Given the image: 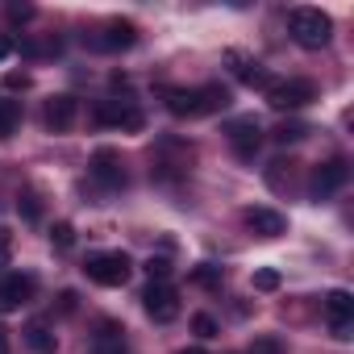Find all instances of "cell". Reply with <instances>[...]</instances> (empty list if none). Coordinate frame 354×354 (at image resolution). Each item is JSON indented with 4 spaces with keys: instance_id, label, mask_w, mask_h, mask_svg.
Returning <instances> with one entry per match:
<instances>
[{
    "instance_id": "ac0fdd59",
    "label": "cell",
    "mask_w": 354,
    "mask_h": 354,
    "mask_svg": "<svg viewBox=\"0 0 354 354\" xmlns=\"http://www.w3.org/2000/svg\"><path fill=\"white\" fill-rule=\"evenodd\" d=\"M17 121H21V104L17 100H0V138H13Z\"/></svg>"
},
{
    "instance_id": "ba28073f",
    "label": "cell",
    "mask_w": 354,
    "mask_h": 354,
    "mask_svg": "<svg viewBox=\"0 0 354 354\" xmlns=\"http://www.w3.org/2000/svg\"><path fill=\"white\" fill-rule=\"evenodd\" d=\"M92 175H96L104 188H125V167H121V154L113 146H100L92 154Z\"/></svg>"
},
{
    "instance_id": "4dcf8cb0",
    "label": "cell",
    "mask_w": 354,
    "mask_h": 354,
    "mask_svg": "<svg viewBox=\"0 0 354 354\" xmlns=\"http://www.w3.org/2000/svg\"><path fill=\"white\" fill-rule=\"evenodd\" d=\"M0 354H9V333L0 329Z\"/></svg>"
},
{
    "instance_id": "44dd1931",
    "label": "cell",
    "mask_w": 354,
    "mask_h": 354,
    "mask_svg": "<svg viewBox=\"0 0 354 354\" xmlns=\"http://www.w3.org/2000/svg\"><path fill=\"white\" fill-rule=\"evenodd\" d=\"M50 242H55L59 250H71V246H75V230H71V221H55V225H50Z\"/></svg>"
},
{
    "instance_id": "52a82bcc",
    "label": "cell",
    "mask_w": 354,
    "mask_h": 354,
    "mask_svg": "<svg viewBox=\"0 0 354 354\" xmlns=\"http://www.w3.org/2000/svg\"><path fill=\"white\" fill-rule=\"evenodd\" d=\"M259 142H263V125H259L254 117H238V121H230V146H234L238 158H254Z\"/></svg>"
},
{
    "instance_id": "ffe728a7",
    "label": "cell",
    "mask_w": 354,
    "mask_h": 354,
    "mask_svg": "<svg viewBox=\"0 0 354 354\" xmlns=\"http://www.w3.org/2000/svg\"><path fill=\"white\" fill-rule=\"evenodd\" d=\"M17 213H21L26 221H42V205H38V192H30V188H26V192L17 196Z\"/></svg>"
},
{
    "instance_id": "d6986e66",
    "label": "cell",
    "mask_w": 354,
    "mask_h": 354,
    "mask_svg": "<svg viewBox=\"0 0 354 354\" xmlns=\"http://www.w3.org/2000/svg\"><path fill=\"white\" fill-rule=\"evenodd\" d=\"M271 138L288 146V142H300V138H308V125H304V121H283V125H279Z\"/></svg>"
},
{
    "instance_id": "30bf717a",
    "label": "cell",
    "mask_w": 354,
    "mask_h": 354,
    "mask_svg": "<svg viewBox=\"0 0 354 354\" xmlns=\"http://www.w3.org/2000/svg\"><path fill=\"white\" fill-rule=\"evenodd\" d=\"M75 117H80V100L75 96H50L46 100V125L55 129V133H63V129H71L75 125Z\"/></svg>"
},
{
    "instance_id": "2e32d148",
    "label": "cell",
    "mask_w": 354,
    "mask_h": 354,
    "mask_svg": "<svg viewBox=\"0 0 354 354\" xmlns=\"http://www.w3.org/2000/svg\"><path fill=\"white\" fill-rule=\"evenodd\" d=\"M196 100H201V117L205 113H221V109H230V88L205 84V88H196Z\"/></svg>"
},
{
    "instance_id": "f546056e",
    "label": "cell",
    "mask_w": 354,
    "mask_h": 354,
    "mask_svg": "<svg viewBox=\"0 0 354 354\" xmlns=\"http://www.w3.org/2000/svg\"><path fill=\"white\" fill-rule=\"evenodd\" d=\"M5 84H9V88H30V75H17V71H13Z\"/></svg>"
},
{
    "instance_id": "d4e9b609",
    "label": "cell",
    "mask_w": 354,
    "mask_h": 354,
    "mask_svg": "<svg viewBox=\"0 0 354 354\" xmlns=\"http://www.w3.org/2000/svg\"><path fill=\"white\" fill-rule=\"evenodd\" d=\"M192 329H196L201 337H217V321H213L209 313H196V317H192Z\"/></svg>"
},
{
    "instance_id": "603a6c76",
    "label": "cell",
    "mask_w": 354,
    "mask_h": 354,
    "mask_svg": "<svg viewBox=\"0 0 354 354\" xmlns=\"http://www.w3.org/2000/svg\"><path fill=\"white\" fill-rule=\"evenodd\" d=\"M279 283H283V279H279L275 267H259V271H254V288H259V292H275Z\"/></svg>"
},
{
    "instance_id": "7c38bea8",
    "label": "cell",
    "mask_w": 354,
    "mask_h": 354,
    "mask_svg": "<svg viewBox=\"0 0 354 354\" xmlns=\"http://www.w3.org/2000/svg\"><path fill=\"white\" fill-rule=\"evenodd\" d=\"M133 42H138V26L133 21H109L100 30V38H96L100 50H129Z\"/></svg>"
},
{
    "instance_id": "8fae6325",
    "label": "cell",
    "mask_w": 354,
    "mask_h": 354,
    "mask_svg": "<svg viewBox=\"0 0 354 354\" xmlns=\"http://www.w3.org/2000/svg\"><path fill=\"white\" fill-rule=\"evenodd\" d=\"M246 225H250L259 238H279V234L288 230V217H283V213H275V209L254 205V209H246Z\"/></svg>"
},
{
    "instance_id": "277c9868",
    "label": "cell",
    "mask_w": 354,
    "mask_h": 354,
    "mask_svg": "<svg viewBox=\"0 0 354 354\" xmlns=\"http://www.w3.org/2000/svg\"><path fill=\"white\" fill-rule=\"evenodd\" d=\"M142 304H146L150 321H158V325H167V321L180 317V292H175L167 279H150V288H146Z\"/></svg>"
},
{
    "instance_id": "6da1fadb",
    "label": "cell",
    "mask_w": 354,
    "mask_h": 354,
    "mask_svg": "<svg viewBox=\"0 0 354 354\" xmlns=\"http://www.w3.org/2000/svg\"><path fill=\"white\" fill-rule=\"evenodd\" d=\"M288 34L296 38V46L321 50V46H329V38H333V21H329L321 9H292V13H288Z\"/></svg>"
},
{
    "instance_id": "484cf974",
    "label": "cell",
    "mask_w": 354,
    "mask_h": 354,
    "mask_svg": "<svg viewBox=\"0 0 354 354\" xmlns=\"http://www.w3.org/2000/svg\"><path fill=\"white\" fill-rule=\"evenodd\" d=\"M9 259H13V234L0 230V267H9Z\"/></svg>"
},
{
    "instance_id": "4fadbf2b",
    "label": "cell",
    "mask_w": 354,
    "mask_h": 354,
    "mask_svg": "<svg viewBox=\"0 0 354 354\" xmlns=\"http://www.w3.org/2000/svg\"><path fill=\"white\" fill-rule=\"evenodd\" d=\"M230 63H234V75H238L242 84H250V88H271V75H267V67H263L259 59H246V55L230 50Z\"/></svg>"
},
{
    "instance_id": "4316f807",
    "label": "cell",
    "mask_w": 354,
    "mask_h": 354,
    "mask_svg": "<svg viewBox=\"0 0 354 354\" xmlns=\"http://www.w3.org/2000/svg\"><path fill=\"white\" fill-rule=\"evenodd\" d=\"M146 271H150V279H167V275H171V263H167V259H150Z\"/></svg>"
},
{
    "instance_id": "9c48e42d",
    "label": "cell",
    "mask_w": 354,
    "mask_h": 354,
    "mask_svg": "<svg viewBox=\"0 0 354 354\" xmlns=\"http://www.w3.org/2000/svg\"><path fill=\"white\" fill-rule=\"evenodd\" d=\"M30 296H34V279L30 275H5L0 279V317L17 313Z\"/></svg>"
},
{
    "instance_id": "9a60e30c",
    "label": "cell",
    "mask_w": 354,
    "mask_h": 354,
    "mask_svg": "<svg viewBox=\"0 0 354 354\" xmlns=\"http://www.w3.org/2000/svg\"><path fill=\"white\" fill-rule=\"evenodd\" d=\"M325 317H329V325L354 321V296H350L346 288H333V292L325 296Z\"/></svg>"
},
{
    "instance_id": "e0dca14e",
    "label": "cell",
    "mask_w": 354,
    "mask_h": 354,
    "mask_svg": "<svg viewBox=\"0 0 354 354\" xmlns=\"http://www.w3.org/2000/svg\"><path fill=\"white\" fill-rule=\"evenodd\" d=\"M26 342H30V350H38V354H55V346H59V337H55L50 325H42V321H34V325L26 329Z\"/></svg>"
},
{
    "instance_id": "cb8c5ba5",
    "label": "cell",
    "mask_w": 354,
    "mask_h": 354,
    "mask_svg": "<svg viewBox=\"0 0 354 354\" xmlns=\"http://www.w3.org/2000/svg\"><path fill=\"white\" fill-rule=\"evenodd\" d=\"M246 354H283V342L279 337H254Z\"/></svg>"
},
{
    "instance_id": "83f0119b",
    "label": "cell",
    "mask_w": 354,
    "mask_h": 354,
    "mask_svg": "<svg viewBox=\"0 0 354 354\" xmlns=\"http://www.w3.org/2000/svg\"><path fill=\"white\" fill-rule=\"evenodd\" d=\"M13 50H17V42H13L9 34H0V63H5V59H9Z\"/></svg>"
},
{
    "instance_id": "8992f818",
    "label": "cell",
    "mask_w": 354,
    "mask_h": 354,
    "mask_svg": "<svg viewBox=\"0 0 354 354\" xmlns=\"http://www.w3.org/2000/svg\"><path fill=\"white\" fill-rule=\"evenodd\" d=\"M100 125H117V129H142V109L133 100H100L92 113Z\"/></svg>"
},
{
    "instance_id": "7a4b0ae2",
    "label": "cell",
    "mask_w": 354,
    "mask_h": 354,
    "mask_svg": "<svg viewBox=\"0 0 354 354\" xmlns=\"http://www.w3.org/2000/svg\"><path fill=\"white\" fill-rule=\"evenodd\" d=\"M129 271H133V263H129L125 250H96V254L84 259V275L100 288H121L129 279Z\"/></svg>"
},
{
    "instance_id": "f1b7e54d",
    "label": "cell",
    "mask_w": 354,
    "mask_h": 354,
    "mask_svg": "<svg viewBox=\"0 0 354 354\" xmlns=\"http://www.w3.org/2000/svg\"><path fill=\"white\" fill-rule=\"evenodd\" d=\"M9 17H13V21H30V17H34V9H30V5H13V9H9Z\"/></svg>"
},
{
    "instance_id": "1f68e13d",
    "label": "cell",
    "mask_w": 354,
    "mask_h": 354,
    "mask_svg": "<svg viewBox=\"0 0 354 354\" xmlns=\"http://www.w3.org/2000/svg\"><path fill=\"white\" fill-rule=\"evenodd\" d=\"M180 354H205V350H180Z\"/></svg>"
},
{
    "instance_id": "5b68a950",
    "label": "cell",
    "mask_w": 354,
    "mask_h": 354,
    "mask_svg": "<svg viewBox=\"0 0 354 354\" xmlns=\"http://www.w3.org/2000/svg\"><path fill=\"white\" fill-rule=\"evenodd\" d=\"M346 180H350L346 158H329V162L313 167V175H308V196H313V201H329Z\"/></svg>"
},
{
    "instance_id": "5bb4252c",
    "label": "cell",
    "mask_w": 354,
    "mask_h": 354,
    "mask_svg": "<svg viewBox=\"0 0 354 354\" xmlns=\"http://www.w3.org/2000/svg\"><path fill=\"white\" fill-rule=\"evenodd\" d=\"M162 100H167V113H171V117H201L196 88H167Z\"/></svg>"
},
{
    "instance_id": "7402d4cb",
    "label": "cell",
    "mask_w": 354,
    "mask_h": 354,
    "mask_svg": "<svg viewBox=\"0 0 354 354\" xmlns=\"http://www.w3.org/2000/svg\"><path fill=\"white\" fill-rule=\"evenodd\" d=\"M221 275H225V271H221L217 263H201V267H192V279H196V283H205V288H217V283H221Z\"/></svg>"
},
{
    "instance_id": "3957f363",
    "label": "cell",
    "mask_w": 354,
    "mask_h": 354,
    "mask_svg": "<svg viewBox=\"0 0 354 354\" xmlns=\"http://www.w3.org/2000/svg\"><path fill=\"white\" fill-rule=\"evenodd\" d=\"M308 100H317V84L313 80H279V84L267 88V104L279 109V113H296Z\"/></svg>"
}]
</instances>
